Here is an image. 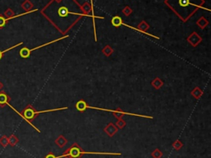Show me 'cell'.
Returning a JSON list of instances; mask_svg holds the SVG:
<instances>
[{"mask_svg":"<svg viewBox=\"0 0 211 158\" xmlns=\"http://www.w3.org/2000/svg\"><path fill=\"white\" fill-rule=\"evenodd\" d=\"M68 108L67 107H64V108H59V109H48V110H42V111H36L33 109L32 105H28V106L22 112V115L24 116L26 121L29 123L30 125L33 127L34 128L37 130L38 132H40V131L38 128H37L35 126L33 125L32 123H31V120L34 119V118L37 116V114H43V113H49V112H53V111H59V110H63V109H67Z\"/></svg>","mask_w":211,"mask_h":158,"instance_id":"2","label":"cell"},{"mask_svg":"<svg viewBox=\"0 0 211 158\" xmlns=\"http://www.w3.org/2000/svg\"><path fill=\"white\" fill-rule=\"evenodd\" d=\"M182 142H180V141H177V142H176L173 144V147H174L175 149H177V150L180 149V148L182 147Z\"/></svg>","mask_w":211,"mask_h":158,"instance_id":"12","label":"cell"},{"mask_svg":"<svg viewBox=\"0 0 211 158\" xmlns=\"http://www.w3.org/2000/svg\"><path fill=\"white\" fill-rule=\"evenodd\" d=\"M6 18H4L3 16H0V28H2L3 27L5 26L6 24Z\"/></svg>","mask_w":211,"mask_h":158,"instance_id":"11","label":"cell"},{"mask_svg":"<svg viewBox=\"0 0 211 158\" xmlns=\"http://www.w3.org/2000/svg\"><path fill=\"white\" fill-rule=\"evenodd\" d=\"M10 100V97L6 93L0 92V106H4Z\"/></svg>","mask_w":211,"mask_h":158,"instance_id":"5","label":"cell"},{"mask_svg":"<svg viewBox=\"0 0 211 158\" xmlns=\"http://www.w3.org/2000/svg\"><path fill=\"white\" fill-rule=\"evenodd\" d=\"M67 37H68V36H66V37H61V38H59V39H56V40H54L53 41L48 42V43H45V44L41 45V46H39V47H37L32 48V49H28L27 47L22 48V50L20 51V55H21V57H22V58H27V57H29L30 55H31V52H33V51L37 50V49H40V48H42V47H45V46H48V45L51 44V43L56 42V41H58L62 40V39H64V38H67Z\"/></svg>","mask_w":211,"mask_h":158,"instance_id":"3","label":"cell"},{"mask_svg":"<svg viewBox=\"0 0 211 158\" xmlns=\"http://www.w3.org/2000/svg\"><path fill=\"white\" fill-rule=\"evenodd\" d=\"M85 154H101V155H121L120 153L114 152H92V151H84L77 143H73L69 149H67L62 156L58 158H81L83 155Z\"/></svg>","mask_w":211,"mask_h":158,"instance_id":"1","label":"cell"},{"mask_svg":"<svg viewBox=\"0 0 211 158\" xmlns=\"http://www.w3.org/2000/svg\"><path fill=\"white\" fill-rule=\"evenodd\" d=\"M0 143H1V145H2L3 147H6L7 144H8V138L5 136L3 137L0 139Z\"/></svg>","mask_w":211,"mask_h":158,"instance_id":"10","label":"cell"},{"mask_svg":"<svg viewBox=\"0 0 211 158\" xmlns=\"http://www.w3.org/2000/svg\"><path fill=\"white\" fill-rule=\"evenodd\" d=\"M14 14L13 13V12L12 11V10H10V9H7V11L5 12V16L6 17H7V18H11V17H12V15Z\"/></svg>","mask_w":211,"mask_h":158,"instance_id":"13","label":"cell"},{"mask_svg":"<svg viewBox=\"0 0 211 158\" xmlns=\"http://www.w3.org/2000/svg\"><path fill=\"white\" fill-rule=\"evenodd\" d=\"M55 143L57 144L59 147H64V145L67 143V140L63 136H59L55 141Z\"/></svg>","mask_w":211,"mask_h":158,"instance_id":"7","label":"cell"},{"mask_svg":"<svg viewBox=\"0 0 211 158\" xmlns=\"http://www.w3.org/2000/svg\"><path fill=\"white\" fill-rule=\"evenodd\" d=\"M105 131L106 132V133H107L109 136H113V135L116 132L117 129L115 128V126L111 123V124H109L108 127L105 129Z\"/></svg>","mask_w":211,"mask_h":158,"instance_id":"6","label":"cell"},{"mask_svg":"<svg viewBox=\"0 0 211 158\" xmlns=\"http://www.w3.org/2000/svg\"><path fill=\"white\" fill-rule=\"evenodd\" d=\"M18 142V137H16L15 136H13V135H12L9 138H8V144H10L11 146H15L16 144Z\"/></svg>","mask_w":211,"mask_h":158,"instance_id":"8","label":"cell"},{"mask_svg":"<svg viewBox=\"0 0 211 158\" xmlns=\"http://www.w3.org/2000/svg\"><path fill=\"white\" fill-rule=\"evenodd\" d=\"M180 4H182V6H186L188 4H190L189 2V0H180Z\"/></svg>","mask_w":211,"mask_h":158,"instance_id":"14","label":"cell"},{"mask_svg":"<svg viewBox=\"0 0 211 158\" xmlns=\"http://www.w3.org/2000/svg\"><path fill=\"white\" fill-rule=\"evenodd\" d=\"M152 156H153V158H161L163 154L158 149H156L155 151H153V152H152Z\"/></svg>","mask_w":211,"mask_h":158,"instance_id":"9","label":"cell"},{"mask_svg":"<svg viewBox=\"0 0 211 158\" xmlns=\"http://www.w3.org/2000/svg\"><path fill=\"white\" fill-rule=\"evenodd\" d=\"M45 158H58V157H55L53 153H49Z\"/></svg>","mask_w":211,"mask_h":158,"instance_id":"15","label":"cell"},{"mask_svg":"<svg viewBox=\"0 0 211 158\" xmlns=\"http://www.w3.org/2000/svg\"><path fill=\"white\" fill-rule=\"evenodd\" d=\"M111 23H112V25L114 27H120V25H123V26L125 27H130V28H132V29L134 30H136V31H138V32H139L141 33H144V34H147V35H149V36H151V37H154V38H157V39H159L158 37H155V36H153V35H152V34H149V33H146L144 32H143V31H141V30L138 29V28H135V27H130L129 26V25H127V24H125V23H123L122 22V19L120 18V17H118V16H116V17H114L112 18V20H111Z\"/></svg>","mask_w":211,"mask_h":158,"instance_id":"4","label":"cell"},{"mask_svg":"<svg viewBox=\"0 0 211 158\" xmlns=\"http://www.w3.org/2000/svg\"><path fill=\"white\" fill-rule=\"evenodd\" d=\"M3 54H2V52H1V51H0V60L2 59V57H3Z\"/></svg>","mask_w":211,"mask_h":158,"instance_id":"17","label":"cell"},{"mask_svg":"<svg viewBox=\"0 0 211 158\" xmlns=\"http://www.w3.org/2000/svg\"><path fill=\"white\" fill-rule=\"evenodd\" d=\"M3 87H4V85H3V84H2V82L0 81V90L3 89Z\"/></svg>","mask_w":211,"mask_h":158,"instance_id":"16","label":"cell"}]
</instances>
